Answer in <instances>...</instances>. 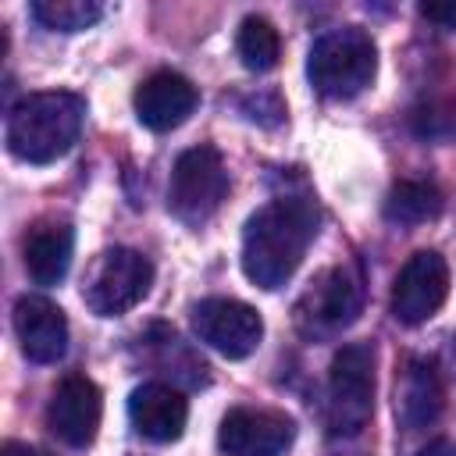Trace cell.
Listing matches in <instances>:
<instances>
[{"label": "cell", "instance_id": "44dd1931", "mask_svg": "<svg viewBox=\"0 0 456 456\" xmlns=\"http://www.w3.org/2000/svg\"><path fill=\"white\" fill-rule=\"evenodd\" d=\"M417 456H456V442H452V438H435V442H428Z\"/></svg>", "mask_w": 456, "mask_h": 456}, {"label": "cell", "instance_id": "9c48e42d", "mask_svg": "<svg viewBox=\"0 0 456 456\" xmlns=\"http://www.w3.org/2000/svg\"><path fill=\"white\" fill-rule=\"evenodd\" d=\"M449 296V267L442 253L417 249L395 274L392 285V317L399 324H424L438 314V306Z\"/></svg>", "mask_w": 456, "mask_h": 456}, {"label": "cell", "instance_id": "e0dca14e", "mask_svg": "<svg viewBox=\"0 0 456 456\" xmlns=\"http://www.w3.org/2000/svg\"><path fill=\"white\" fill-rule=\"evenodd\" d=\"M442 214V192L435 182L403 178L385 196V217L392 224H424Z\"/></svg>", "mask_w": 456, "mask_h": 456}, {"label": "cell", "instance_id": "8992f818", "mask_svg": "<svg viewBox=\"0 0 456 456\" xmlns=\"http://www.w3.org/2000/svg\"><path fill=\"white\" fill-rule=\"evenodd\" d=\"M150 285H153L150 256H142L139 249H128V246H114L89 271V278L82 285V299L96 317H118V314L132 310L135 303H142Z\"/></svg>", "mask_w": 456, "mask_h": 456}, {"label": "cell", "instance_id": "7c38bea8", "mask_svg": "<svg viewBox=\"0 0 456 456\" xmlns=\"http://www.w3.org/2000/svg\"><path fill=\"white\" fill-rule=\"evenodd\" d=\"M132 103H135L139 125H146L150 132H171L196 110L200 93L185 75L164 68V71H153L150 78L139 82Z\"/></svg>", "mask_w": 456, "mask_h": 456}, {"label": "cell", "instance_id": "4fadbf2b", "mask_svg": "<svg viewBox=\"0 0 456 456\" xmlns=\"http://www.w3.org/2000/svg\"><path fill=\"white\" fill-rule=\"evenodd\" d=\"M14 335L32 363H57L68 353V317L46 296H18Z\"/></svg>", "mask_w": 456, "mask_h": 456}, {"label": "cell", "instance_id": "7402d4cb", "mask_svg": "<svg viewBox=\"0 0 456 456\" xmlns=\"http://www.w3.org/2000/svg\"><path fill=\"white\" fill-rule=\"evenodd\" d=\"M0 456H46V452H39L36 445H28V442H4L0 445Z\"/></svg>", "mask_w": 456, "mask_h": 456}, {"label": "cell", "instance_id": "277c9868", "mask_svg": "<svg viewBox=\"0 0 456 456\" xmlns=\"http://www.w3.org/2000/svg\"><path fill=\"white\" fill-rule=\"evenodd\" d=\"M374 413V346L349 342L331 356L324 424L331 435H360Z\"/></svg>", "mask_w": 456, "mask_h": 456}, {"label": "cell", "instance_id": "8fae6325", "mask_svg": "<svg viewBox=\"0 0 456 456\" xmlns=\"http://www.w3.org/2000/svg\"><path fill=\"white\" fill-rule=\"evenodd\" d=\"M100 417H103V395L100 388L82 378V374H71L64 378L57 388H53V399L46 406V424L50 431L71 445V449H86L93 438H96V428H100Z\"/></svg>", "mask_w": 456, "mask_h": 456}, {"label": "cell", "instance_id": "ac0fdd59", "mask_svg": "<svg viewBox=\"0 0 456 456\" xmlns=\"http://www.w3.org/2000/svg\"><path fill=\"white\" fill-rule=\"evenodd\" d=\"M235 50H239V61L249 68V71H271L281 57V39H278V28L260 18V14H249L242 18L239 25V36H235Z\"/></svg>", "mask_w": 456, "mask_h": 456}, {"label": "cell", "instance_id": "3957f363", "mask_svg": "<svg viewBox=\"0 0 456 456\" xmlns=\"http://www.w3.org/2000/svg\"><path fill=\"white\" fill-rule=\"evenodd\" d=\"M374 71H378L374 39L356 25H338L321 32L306 57L310 86L328 100H353L374 82Z\"/></svg>", "mask_w": 456, "mask_h": 456}, {"label": "cell", "instance_id": "30bf717a", "mask_svg": "<svg viewBox=\"0 0 456 456\" xmlns=\"http://www.w3.org/2000/svg\"><path fill=\"white\" fill-rule=\"evenodd\" d=\"M296 442V420L267 406H235L217 428L224 456H281Z\"/></svg>", "mask_w": 456, "mask_h": 456}, {"label": "cell", "instance_id": "6da1fadb", "mask_svg": "<svg viewBox=\"0 0 456 456\" xmlns=\"http://www.w3.org/2000/svg\"><path fill=\"white\" fill-rule=\"evenodd\" d=\"M317 207L306 196H281L260 207L242 232V274L260 289H281L317 239Z\"/></svg>", "mask_w": 456, "mask_h": 456}, {"label": "cell", "instance_id": "ffe728a7", "mask_svg": "<svg viewBox=\"0 0 456 456\" xmlns=\"http://www.w3.org/2000/svg\"><path fill=\"white\" fill-rule=\"evenodd\" d=\"M420 14L442 28H452L456 32V0H431V4H420Z\"/></svg>", "mask_w": 456, "mask_h": 456}, {"label": "cell", "instance_id": "ba28073f", "mask_svg": "<svg viewBox=\"0 0 456 456\" xmlns=\"http://www.w3.org/2000/svg\"><path fill=\"white\" fill-rule=\"evenodd\" d=\"M192 331L200 342H207L214 353L228 356V360H242L249 356L260 338H264V321L260 314L242 303V299H228V296H210L200 299L192 306Z\"/></svg>", "mask_w": 456, "mask_h": 456}, {"label": "cell", "instance_id": "d6986e66", "mask_svg": "<svg viewBox=\"0 0 456 456\" xmlns=\"http://www.w3.org/2000/svg\"><path fill=\"white\" fill-rule=\"evenodd\" d=\"M28 14L50 32H82L100 21L103 7L96 0H36Z\"/></svg>", "mask_w": 456, "mask_h": 456}, {"label": "cell", "instance_id": "5b68a950", "mask_svg": "<svg viewBox=\"0 0 456 456\" xmlns=\"http://www.w3.org/2000/svg\"><path fill=\"white\" fill-rule=\"evenodd\" d=\"M228 196V171L214 146H192L178 153L167 182V210L182 221L200 228L217 214Z\"/></svg>", "mask_w": 456, "mask_h": 456}, {"label": "cell", "instance_id": "2e32d148", "mask_svg": "<svg viewBox=\"0 0 456 456\" xmlns=\"http://www.w3.org/2000/svg\"><path fill=\"white\" fill-rule=\"evenodd\" d=\"M71 246H75V235H71V224L64 221H36L21 242V256H25V271L36 285H57L68 267H71Z\"/></svg>", "mask_w": 456, "mask_h": 456}, {"label": "cell", "instance_id": "7a4b0ae2", "mask_svg": "<svg viewBox=\"0 0 456 456\" xmlns=\"http://www.w3.org/2000/svg\"><path fill=\"white\" fill-rule=\"evenodd\" d=\"M86 121V100L64 89L28 93L7 114V150L25 164H50L64 157Z\"/></svg>", "mask_w": 456, "mask_h": 456}, {"label": "cell", "instance_id": "52a82bcc", "mask_svg": "<svg viewBox=\"0 0 456 456\" xmlns=\"http://www.w3.org/2000/svg\"><path fill=\"white\" fill-rule=\"evenodd\" d=\"M363 278L353 264H335L321 271L296 303V324L306 335H335L360 317Z\"/></svg>", "mask_w": 456, "mask_h": 456}, {"label": "cell", "instance_id": "5bb4252c", "mask_svg": "<svg viewBox=\"0 0 456 456\" xmlns=\"http://www.w3.org/2000/svg\"><path fill=\"white\" fill-rule=\"evenodd\" d=\"M445 406V388L438 378L435 360L428 356H406L395 370V420L406 431L428 428L438 420Z\"/></svg>", "mask_w": 456, "mask_h": 456}, {"label": "cell", "instance_id": "9a60e30c", "mask_svg": "<svg viewBox=\"0 0 456 456\" xmlns=\"http://www.w3.org/2000/svg\"><path fill=\"white\" fill-rule=\"evenodd\" d=\"M128 420H132L135 435H142L150 442H175L185 431L189 403L175 385L146 381V385L132 388V395H128Z\"/></svg>", "mask_w": 456, "mask_h": 456}]
</instances>
